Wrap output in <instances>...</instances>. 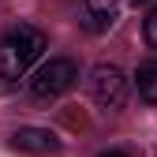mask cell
Instances as JSON below:
<instances>
[{
    "label": "cell",
    "mask_w": 157,
    "mask_h": 157,
    "mask_svg": "<svg viewBox=\"0 0 157 157\" xmlns=\"http://www.w3.org/2000/svg\"><path fill=\"white\" fill-rule=\"evenodd\" d=\"M135 4H150V0H135Z\"/></svg>",
    "instance_id": "9"
},
{
    "label": "cell",
    "mask_w": 157,
    "mask_h": 157,
    "mask_svg": "<svg viewBox=\"0 0 157 157\" xmlns=\"http://www.w3.org/2000/svg\"><path fill=\"white\" fill-rule=\"evenodd\" d=\"M142 34H146V45L157 52V8H150V15H146V23H142Z\"/></svg>",
    "instance_id": "7"
},
{
    "label": "cell",
    "mask_w": 157,
    "mask_h": 157,
    "mask_svg": "<svg viewBox=\"0 0 157 157\" xmlns=\"http://www.w3.org/2000/svg\"><path fill=\"white\" fill-rule=\"evenodd\" d=\"M135 86H139V97L150 105H157V64H142L139 75H135Z\"/></svg>",
    "instance_id": "6"
},
{
    "label": "cell",
    "mask_w": 157,
    "mask_h": 157,
    "mask_svg": "<svg viewBox=\"0 0 157 157\" xmlns=\"http://www.w3.org/2000/svg\"><path fill=\"white\" fill-rule=\"evenodd\" d=\"M11 146L19 153H30V157H52V153H60V139H56L52 131H45V127H19L11 135Z\"/></svg>",
    "instance_id": "4"
},
{
    "label": "cell",
    "mask_w": 157,
    "mask_h": 157,
    "mask_svg": "<svg viewBox=\"0 0 157 157\" xmlns=\"http://www.w3.org/2000/svg\"><path fill=\"white\" fill-rule=\"evenodd\" d=\"M97 157H131L127 150H105V153H97Z\"/></svg>",
    "instance_id": "8"
},
{
    "label": "cell",
    "mask_w": 157,
    "mask_h": 157,
    "mask_svg": "<svg viewBox=\"0 0 157 157\" xmlns=\"http://www.w3.org/2000/svg\"><path fill=\"white\" fill-rule=\"evenodd\" d=\"M75 82H78V64L67 60V56H52V60L41 64L37 75L30 78V94L41 97V101H52V97L67 94Z\"/></svg>",
    "instance_id": "2"
},
{
    "label": "cell",
    "mask_w": 157,
    "mask_h": 157,
    "mask_svg": "<svg viewBox=\"0 0 157 157\" xmlns=\"http://www.w3.org/2000/svg\"><path fill=\"white\" fill-rule=\"evenodd\" d=\"M116 23V0H86L82 8V26L90 34H105Z\"/></svg>",
    "instance_id": "5"
},
{
    "label": "cell",
    "mask_w": 157,
    "mask_h": 157,
    "mask_svg": "<svg viewBox=\"0 0 157 157\" xmlns=\"http://www.w3.org/2000/svg\"><path fill=\"white\" fill-rule=\"evenodd\" d=\"M90 97L101 109H120L127 101V75L116 67V64H97L90 71Z\"/></svg>",
    "instance_id": "3"
},
{
    "label": "cell",
    "mask_w": 157,
    "mask_h": 157,
    "mask_svg": "<svg viewBox=\"0 0 157 157\" xmlns=\"http://www.w3.org/2000/svg\"><path fill=\"white\" fill-rule=\"evenodd\" d=\"M45 45H49V37L37 26H30V23L11 26L0 37V78H23L30 71V64L41 60Z\"/></svg>",
    "instance_id": "1"
}]
</instances>
